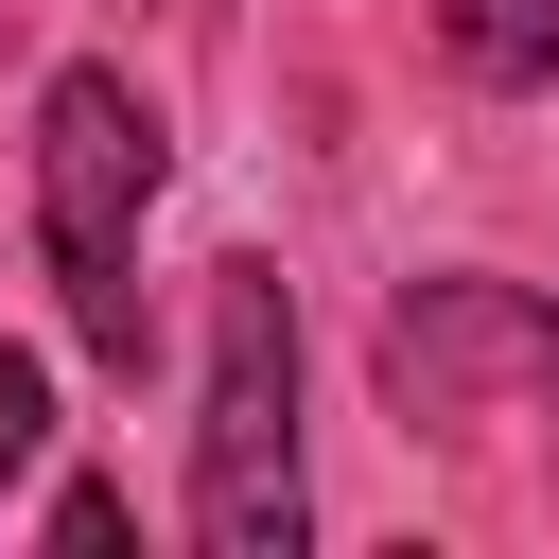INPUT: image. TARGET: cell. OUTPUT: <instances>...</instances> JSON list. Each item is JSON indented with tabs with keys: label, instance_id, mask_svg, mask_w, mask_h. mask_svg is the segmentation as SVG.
Masks as SVG:
<instances>
[{
	"label": "cell",
	"instance_id": "cell-1",
	"mask_svg": "<svg viewBox=\"0 0 559 559\" xmlns=\"http://www.w3.org/2000/svg\"><path fill=\"white\" fill-rule=\"evenodd\" d=\"M192 542H210V559H297V542H314V472H297V280H280V262H210Z\"/></svg>",
	"mask_w": 559,
	"mask_h": 559
},
{
	"label": "cell",
	"instance_id": "cell-2",
	"mask_svg": "<svg viewBox=\"0 0 559 559\" xmlns=\"http://www.w3.org/2000/svg\"><path fill=\"white\" fill-rule=\"evenodd\" d=\"M157 105L122 70H52L35 87V245H52V297L87 332V367H140V210H157Z\"/></svg>",
	"mask_w": 559,
	"mask_h": 559
},
{
	"label": "cell",
	"instance_id": "cell-3",
	"mask_svg": "<svg viewBox=\"0 0 559 559\" xmlns=\"http://www.w3.org/2000/svg\"><path fill=\"white\" fill-rule=\"evenodd\" d=\"M437 52L472 87H559V0H437Z\"/></svg>",
	"mask_w": 559,
	"mask_h": 559
},
{
	"label": "cell",
	"instance_id": "cell-4",
	"mask_svg": "<svg viewBox=\"0 0 559 559\" xmlns=\"http://www.w3.org/2000/svg\"><path fill=\"white\" fill-rule=\"evenodd\" d=\"M35 454H52V367H35L17 332H0V489H17Z\"/></svg>",
	"mask_w": 559,
	"mask_h": 559
}]
</instances>
